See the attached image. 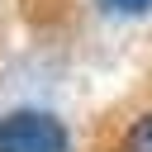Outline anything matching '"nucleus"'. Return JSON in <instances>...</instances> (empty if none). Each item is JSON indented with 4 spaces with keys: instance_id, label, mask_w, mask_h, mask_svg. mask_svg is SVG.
Segmentation results:
<instances>
[{
    "instance_id": "f257e3e1",
    "label": "nucleus",
    "mask_w": 152,
    "mask_h": 152,
    "mask_svg": "<svg viewBox=\"0 0 152 152\" xmlns=\"http://www.w3.org/2000/svg\"><path fill=\"white\" fill-rule=\"evenodd\" d=\"M0 152H71V133L48 109H10L0 119Z\"/></svg>"
},
{
    "instance_id": "f03ea898",
    "label": "nucleus",
    "mask_w": 152,
    "mask_h": 152,
    "mask_svg": "<svg viewBox=\"0 0 152 152\" xmlns=\"http://www.w3.org/2000/svg\"><path fill=\"white\" fill-rule=\"evenodd\" d=\"M104 14H119V19H142L152 14V0H95Z\"/></svg>"
},
{
    "instance_id": "7ed1b4c3",
    "label": "nucleus",
    "mask_w": 152,
    "mask_h": 152,
    "mask_svg": "<svg viewBox=\"0 0 152 152\" xmlns=\"http://www.w3.org/2000/svg\"><path fill=\"white\" fill-rule=\"evenodd\" d=\"M124 152H152V114H142V119L128 128V138H124Z\"/></svg>"
}]
</instances>
